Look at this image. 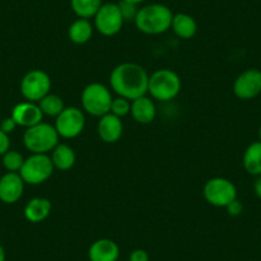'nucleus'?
I'll return each mask as SVG.
<instances>
[{
  "label": "nucleus",
  "mask_w": 261,
  "mask_h": 261,
  "mask_svg": "<svg viewBox=\"0 0 261 261\" xmlns=\"http://www.w3.org/2000/svg\"><path fill=\"white\" fill-rule=\"evenodd\" d=\"M110 87L118 96L132 101L147 94L149 74L136 63H120L110 73Z\"/></svg>",
  "instance_id": "obj_1"
},
{
  "label": "nucleus",
  "mask_w": 261,
  "mask_h": 261,
  "mask_svg": "<svg viewBox=\"0 0 261 261\" xmlns=\"http://www.w3.org/2000/svg\"><path fill=\"white\" fill-rule=\"evenodd\" d=\"M173 12L169 7L160 3L147 4L139 9L135 24L145 35H160L172 27Z\"/></svg>",
  "instance_id": "obj_2"
},
{
  "label": "nucleus",
  "mask_w": 261,
  "mask_h": 261,
  "mask_svg": "<svg viewBox=\"0 0 261 261\" xmlns=\"http://www.w3.org/2000/svg\"><path fill=\"white\" fill-rule=\"evenodd\" d=\"M59 144V135L54 125L41 122L27 128L23 134V145L32 154H47Z\"/></svg>",
  "instance_id": "obj_3"
},
{
  "label": "nucleus",
  "mask_w": 261,
  "mask_h": 261,
  "mask_svg": "<svg viewBox=\"0 0 261 261\" xmlns=\"http://www.w3.org/2000/svg\"><path fill=\"white\" fill-rule=\"evenodd\" d=\"M182 89V81L174 71L168 68L158 69L149 76L147 92L152 99L159 101H170L178 96Z\"/></svg>",
  "instance_id": "obj_4"
},
{
  "label": "nucleus",
  "mask_w": 261,
  "mask_h": 261,
  "mask_svg": "<svg viewBox=\"0 0 261 261\" xmlns=\"http://www.w3.org/2000/svg\"><path fill=\"white\" fill-rule=\"evenodd\" d=\"M113 97L110 90L105 85L90 84L82 90L81 104L86 113L94 115V117H102V115L110 113Z\"/></svg>",
  "instance_id": "obj_5"
},
{
  "label": "nucleus",
  "mask_w": 261,
  "mask_h": 261,
  "mask_svg": "<svg viewBox=\"0 0 261 261\" xmlns=\"http://www.w3.org/2000/svg\"><path fill=\"white\" fill-rule=\"evenodd\" d=\"M54 164L47 154H32L24 159L23 165L19 170V175L27 185H41L46 182L54 173Z\"/></svg>",
  "instance_id": "obj_6"
},
{
  "label": "nucleus",
  "mask_w": 261,
  "mask_h": 261,
  "mask_svg": "<svg viewBox=\"0 0 261 261\" xmlns=\"http://www.w3.org/2000/svg\"><path fill=\"white\" fill-rule=\"evenodd\" d=\"M202 193L205 200L213 206L227 207L237 199V187L227 178L215 177L205 183Z\"/></svg>",
  "instance_id": "obj_7"
},
{
  "label": "nucleus",
  "mask_w": 261,
  "mask_h": 261,
  "mask_svg": "<svg viewBox=\"0 0 261 261\" xmlns=\"http://www.w3.org/2000/svg\"><path fill=\"white\" fill-rule=\"evenodd\" d=\"M51 80L49 74L41 69L27 72L21 81V94L27 101L39 102L42 97L50 94Z\"/></svg>",
  "instance_id": "obj_8"
},
{
  "label": "nucleus",
  "mask_w": 261,
  "mask_h": 261,
  "mask_svg": "<svg viewBox=\"0 0 261 261\" xmlns=\"http://www.w3.org/2000/svg\"><path fill=\"white\" fill-rule=\"evenodd\" d=\"M123 19L118 3H102L94 17V27L102 36H114L122 30Z\"/></svg>",
  "instance_id": "obj_9"
},
{
  "label": "nucleus",
  "mask_w": 261,
  "mask_h": 261,
  "mask_svg": "<svg viewBox=\"0 0 261 261\" xmlns=\"http://www.w3.org/2000/svg\"><path fill=\"white\" fill-rule=\"evenodd\" d=\"M86 119L82 110L76 107L64 108L62 113L55 118V129L59 137L63 139H74L82 134Z\"/></svg>",
  "instance_id": "obj_10"
},
{
  "label": "nucleus",
  "mask_w": 261,
  "mask_h": 261,
  "mask_svg": "<svg viewBox=\"0 0 261 261\" xmlns=\"http://www.w3.org/2000/svg\"><path fill=\"white\" fill-rule=\"evenodd\" d=\"M233 92L241 100H251L261 94V71L256 68L246 69L236 79Z\"/></svg>",
  "instance_id": "obj_11"
},
{
  "label": "nucleus",
  "mask_w": 261,
  "mask_h": 261,
  "mask_svg": "<svg viewBox=\"0 0 261 261\" xmlns=\"http://www.w3.org/2000/svg\"><path fill=\"white\" fill-rule=\"evenodd\" d=\"M24 182L19 173L8 172L0 178V201L4 204H16L22 197Z\"/></svg>",
  "instance_id": "obj_12"
},
{
  "label": "nucleus",
  "mask_w": 261,
  "mask_h": 261,
  "mask_svg": "<svg viewBox=\"0 0 261 261\" xmlns=\"http://www.w3.org/2000/svg\"><path fill=\"white\" fill-rule=\"evenodd\" d=\"M12 118L17 123V125L30 128L32 125H36L39 123H41L44 114H42L41 109H40L37 102L24 101L19 102V104H17L13 108V110H12Z\"/></svg>",
  "instance_id": "obj_13"
},
{
  "label": "nucleus",
  "mask_w": 261,
  "mask_h": 261,
  "mask_svg": "<svg viewBox=\"0 0 261 261\" xmlns=\"http://www.w3.org/2000/svg\"><path fill=\"white\" fill-rule=\"evenodd\" d=\"M97 134L100 139L107 144H115L119 141L123 135V123L119 117L108 113V114L100 117L99 124H97Z\"/></svg>",
  "instance_id": "obj_14"
},
{
  "label": "nucleus",
  "mask_w": 261,
  "mask_h": 261,
  "mask_svg": "<svg viewBox=\"0 0 261 261\" xmlns=\"http://www.w3.org/2000/svg\"><path fill=\"white\" fill-rule=\"evenodd\" d=\"M119 246L109 238H100L89 248L90 261H119Z\"/></svg>",
  "instance_id": "obj_15"
},
{
  "label": "nucleus",
  "mask_w": 261,
  "mask_h": 261,
  "mask_svg": "<svg viewBox=\"0 0 261 261\" xmlns=\"http://www.w3.org/2000/svg\"><path fill=\"white\" fill-rule=\"evenodd\" d=\"M129 113L137 123L149 124L156 117V107H155V102L145 95L139 99L132 100Z\"/></svg>",
  "instance_id": "obj_16"
},
{
  "label": "nucleus",
  "mask_w": 261,
  "mask_h": 261,
  "mask_svg": "<svg viewBox=\"0 0 261 261\" xmlns=\"http://www.w3.org/2000/svg\"><path fill=\"white\" fill-rule=\"evenodd\" d=\"M51 213V202L45 197H35L26 204L23 210L24 218L31 223H41Z\"/></svg>",
  "instance_id": "obj_17"
},
{
  "label": "nucleus",
  "mask_w": 261,
  "mask_h": 261,
  "mask_svg": "<svg viewBox=\"0 0 261 261\" xmlns=\"http://www.w3.org/2000/svg\"><path fill=\"white\" fill-rule=\"evenodd\" d=\"M175 35L182 40H190L197 32V22L187 13H177L173 16L172 27Z\"/></svg>",
  "instance_id": "obj_18"
},
{
  "label": "nucleus",
  "mask_w": 261,
  "mask_h": 261,
  "mask_svg": "<svg viewBox=\"0 0 261 261\" xmlns=\"http://www.w3.org/2000/svg\"><path fill=\"white\" fill-rule=\"evenodd\" d=\"M50 158L55 169L69 170L76 164V152L67 144H58L51 151Z\"/></svg>",
  "instance_id": "obj_19"
},
{
  "label": "nucleus",
  "mask_w": 261,
  "mask_h": 261,
  "mask_svg": "<svg viewBox=\"0 0 261 261\" xmlns=\"http://www.w3.org/2000/svg\"><path fill=\"white\" fill-rule=\"evenodd\" d=\"M243 168L251 175H261V141H255L245 150L242 159Z\"/></svg>",
  "instance_id": "obj_20"
},
{
  "label": "nucleus",
  "mask_w": 261,
  "mask_h": 261,
  "mask_svg": "<svg viewBox=\"0 0 261 261\" xmlns=\"http://www.w3.org/2000/svg\"><path fill=\"white\" fill-rule=\"evenodd\" d=\"M94 34V26L90 19L77 18L68 29V36L73 44L84 45L90 41Z\"/></svg>",
  "instance_id": "obj_21"
},
{
  "label": "nucleus",
  "mask_w": 261,
  "mask_h": 261,
  "mask_svg": "<svg viewBox=\"0 0 261 261\" xmlns=\"http://www.w3.org/2000/svg\"><path fill=\"white\" fill-rule=\"evenodd\" d=\"M102 6V0H71V8L79 18H94Z\"/></svg>",
  "instance_id": "obj_22"
},
{
  "label": "nucleus",
  "mask_w": 261,
  "mask_h": 261,
  "mask_svg": "<svg viewBox=\"0 0 261 261\" xmlns=\"http://www.w3.org/2000/svg\"><path fill=\"white\" fill-rule=\"evenodd\" d=\"M37 104H39L42 114L55 118H57L65 108L62 97L58 96V95L55 94H47L46 96L42 97Z\"/></svg>",
  "instance_id": "obj_23"
},
{
  "label": "nucleus",
  "mask_w": 261,
  "mask_h": 261,
  "mask_svg": "<svg viewBox=\"0 0 261 261\" xmlns=\"http://www.w3.org/2000/svg\"><path fill=\"white\" fill-rule=\"evenodd\" d=\"M24 163V158L22 156L21 152L13 151V150H9L6 154L3 155V167L6 168L8 172H14L18 173L21 170L22 165Z\"/></svg>",
  "instance_id": "obj_24"
},
{
  "label": "nucleus",
  "mask_w": 261,
  "mask_h": 261,
  "mask_svg": "<svg viewBox=\"0 0 261 261\" xmlns=\"http://www.w3.org/2000/svg\"><path fill=\"white\" fill-rule=\"evenodd\" d=\"M130 112V101L129 100L124 99V97H115L112 101V107H110V113L117 117L123 118Z\"/></svg>",
  "instance_id": "obj_25"
},
{
  "label": "nucleus",
  "mask_w": 261,
  "mask_h": 261,
  "mask_svg": "<svg viewBox=\"0 0 261 261\" xmlns=\"http://www.w3.org/2000/svg\"><path fill=\"white\" fill-rule=\"evenodd\" d=\"M118 7L120 9V13H122L123 19L124 22L127 21H135L136 19L137 13H139V9L137 8L136 4L128 3V2H124V0H120L119 3H118Z\"/></svg>",
  "instance_id": "obj_26"
},
{
  "label": "nucleus",
  "mask_w": 261,
  "mask_h": 261,
  "mask_svg": "<svg viewBox=\"0 0 261 261\" xmlns=\"http://www.w3.org/2000/svg\"><path fill=\"white\" fill-rule=\"evenodd\" d=\"M225 209H227L228 214H229L230 217H238V215L242 214V212H243V204L240 201V200L236 199L234 201L230 202V204L228 205V206L225 207Z\"/></svg>",
  "instance_id": "obj_27"
},
{
  "label": "nucleus",
  "mask_w": 261,
  "mask_h": 261,
  "mask_svg": "<svg viewBox=\"0 0 261 261\" xmlns=\"http://www.w3.org/2000/svg\"><path fill=\"white\" fill-rule=\"evenodd\" d=\"M128 261H150V256L147 251L142 250V248H137V250L130 252Z\"/></svg>",
  "instance_id": "obj_28"
},
{
  "label": "nucleus",
  "mask_w": 261,
  "mask_h": 261,
  "mask_svg": "<svg viewBox=\"0 0 261 261\" xmlns=\"http://www.w3.org/2000/svg\"><path fill=\"white\" fill-rule=\"evenodd\" d=\"M9 147H11V139L8 134L0 129V156H3L7 151H9Z\"/></svg>",
  "instance_id": "obj_29"
},
{
  "label": "nucleus",
  "mask_w": 261,
  "mask_h": 261,
  "mask_svg": "<svg viewBox=\"0 0 261 261\" xmlns=\"http://www.w3.org/2000/svg\"><path fill=\"white\" fill-rule=\"evenodd\" d=\"M16 127H17V123L14 122V119L12 117L6 118V119H3L2 122H0V129L8 135L12 134V132L16 129Z\"/></svg>",
  "instance_id": "obj_30"
},
{
  "label": "nucleus",
  "mask_w": 261,
  "mask_h": 261,
  "mask_svg": "<svg viewBox=\"0 0 261 261\" xmlns=\"http://www.w3.org/2000/svg\"><path fill=\"white\" fill-rule=\"evenodd\" d=\"M253 191H255V195L261 200V175L256 178L255 183H253Z\"/></svg>",
  "instance_id": "obj_31"
},
{
  "label": "nucleus",
  "mask_w": 261,
  "mask_h": 261,
  "mask_svg": "<svg viewBox=\"0 0 261 261\" xmlns=\"http://www.w3.org/2000/svg\"><path fill=\"white\" fill-rule=\"evenodd\" d=\"M0 261H6V251L2 245H0Z\"/></svg>",
  "instance_id": "obj_32"
},
{
  "label": "nucleus",
  "mask_w": 261,
  "mask_h": 261,
  "mask_svg": "<svg viewBox=\"0 0 261 261\" xmlns=\"http://www.w3.org/2000/svg\"><path fill=\"white\" fill-rule=\"evenodd\" d=\"M124 2H128V3H132V4H136V6H139V4L146 2V0H124Z\"/></svg>",
  "instance_id": "obj_33"
},
{
  "label": "nucleus",
  "mask_w": 261,
  "mask_h": 261,
  "mask_svg": "<svg viewBox=\"0 0 261 261\" xmlns=\"http://www.w3.org/2000/svg\"><path fill=\"white\" fill-rule=\"evenodd\" d=\"M258 141H261V124L258 127Z\"/></svg>",
  "instance_id": "obj_34"
},
{
  "label": "nucleus",
  "mask_w": 261,
  "mask_h": 261,
  "mask_svg": "<svg viewBox=\"0 0 261 261\" xmlns=\"http://www.w3.org/2000/svg\"><path fill=\"white\" fill-rule=\"evenodd\" d=\"M0 122H2V120H0Z\"/></svg>",
  "instance_id": "obj_35"
}]
</instances>
